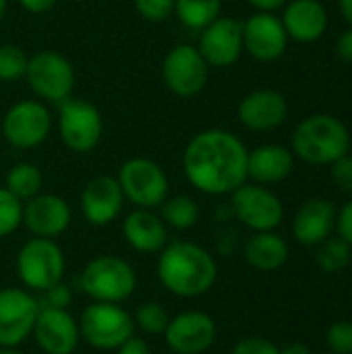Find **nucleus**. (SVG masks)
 <instances>
[{
	"instance_id": "obj_1",
	"label": "nucleus",
	"mask_w": 352,
	"mask_h": 354,
	"mask_svg": "<svg viewBox=\"0 0 352 354\" xmlns=\"http://www.w3.org/2000/svg\"><path fill=\"white\" fill-rule=\"evenodd\" d=\"M249 149L230 131L197 133L183 151V172L191 187L205 195H230L247 183Z\"/></svg>"
},
{
	"instance_id": "obj_2",
	"label": "nucleus",
	"mask_w": 352,
	"mask_h": 354,
	"mask_svg": "<svg viewBox=\"0 0 352 354\" xmlns=\"http://www.w3.org/2000/svg\"><path fill=\"white\" fill-rule=\"evenodd\" d=\"M158 278L170 295L195 299L216 284L218 263L203 247L189 241H174L160 251Z\"/></svg>"
},
{
	"instance_id": "obj_3",
	"label": "nucleus",
	"mask_w": 352,
	"mask_h": 354,
	"mask_svg": "<svg viewBox=\"0 0 352 354\" xmlns=\"http://www.w3.org/2000/svg\"><path fill=\"white\" fill-rule=\"evenodd\" d=\"M351 149L346 124L332 114H313L293 133V151L307 164L330 166Z\"/></svg>"
},
{
	"instance_id": "obj_4",
	"label": "nucleus",
	"mask_w": 352,
	"mask_h": 354,
	"mask_svg": "<svg viewBox=\"0 0 352 354\" xmlns=\"http://www.w3.org/2000/svg\"><path fill=\"white\" fill-rule=\"evenodd\" d=\"M81 290L98 303H122L137 288V274L133 266L116 255H100L91 259L81 276Z\"/></svg>"
},
{
	"instance_id": "obj_5",
	"label": "nucleus",
	"mask_w": 352,
	"mask_h": 354,
	"mask_svg": "<svg viewBox=\"0 0 352 354\" xmlns=\"http://www.w3.org/2000/svg\"><path fill=\"white\" fill-rule=\"evenodd\" d=\"M81 338L98 351H116L135 336V319L118 303L93 301L79 317Z\"/></svg>"
},
{
	"instance_id": "obj_6",
	"label": "nucleus",
	"mask_w": 352,
	"mask_h": 354,
	"mask_svg": "<svg viewBox=\"0 0 352 354\" xmlns=\"http://www.w3.org/2000/svg\"><path fill=\"white\" fill-rule=\"evenodd\" d=\"M15 268L19 280L29 290L44 292L50 286L62 282L66 263H64V253L54 243V239L33 236L19 249Z\"/></svg>"
},
{
	"instance_id": "obj_7",
	"label": "nucleus",
	"mask_w": 352,
	"mask_h": 354,
	"mask_svg": "<svg viewBox=\"0 0 352 354\" xmlns=\"http://www.w3.org/2000/svg\"><path fill=\"white\" fill-rule=\"evenodd\" d=\"M58 135L75 153L93 151L104 135V118L95 104L81 97H66L58 104Z\"/></svg>"
},
{
	"instance_id": "obj_8",
	"label": "nucleus",
	"mask_w": 352,
	"mask_h": 354,
	"mask_svg": "<svg viewBox=\"0 0 352 354\" xmlns=\"http://www.w3.org/2000/svg\"><path fill=\"white\" fill-rule=\"evenodd\" d=\"M116 180L122 189L124 201H131L141 209L160 207L170 191L164 168L149 158H129L120 166Z\"/></svg>"
},
{
	"instance_id": "obj_9",
	"label": "nucleus",
	"mask_w": 352,
	"mask_h": 354,
	"mask_svg": "<svg viewBox=\"0 0 352 354\" xmlns=\"http://www.w3.org/2000/svg\"><path fill=\"white\" fill-rule=\"evenodd\" d=\"M23 79L39 100L54 104L71 97L75 89V68L71 60L54 50H41L29 56Z\"/></svg>"
},
{
	"instance_id": "obj_10",
	"label": "nucleus",
	"mask_w": 352,
	"mask_h": 354,
	"mask_svg": "<svg viewBox=\"0 0 352 354\" xmlns=\"http://www.w3.org/2000/svg\"><path fill=\"white\" fill-rule=\"evenodd\" d=\"M232 216L253 232L276 230L284 220L282 201L263 185L245 183L230 193Z\"/></svg>"
},
{
	"instance_id": "obj_11",
	"label": "nucleus",
	"mask_w": 352,
	"mask_h": 354,
	"mask_svg": "<svg viewBox=\"0 0 352 354\" xmlns=\"http://www.w3.org/2000/svg\"><path fill=\"white\" fill-rule=\"evenodd\" d=\"M2 135L17 149H33L41 145L52 131V116L44 102L21 100L2 116Z\"/></svg>"
},
{
	"instance_id": "obj_12",
	"label": "nucleus",
	"mask_w": 352,
	"mask_h": 354,
	"mask_svg": "<svg viewBox=\"0 0 352 354\" xmlns=\"http://www.w3.org/2000/svg\"><path fill=\"white\" fill-rule=\"evenodd\" d=\"M210 77V66L197 46L178 44L168 50L162 60V81L178 97H193L203 91Z\"/></svg>"
},
{
	"instance_id": "obj_13",
	"label": "nucleus",
	"mask_w": 352,
	"mask_h": 354,
	"mask_svg": "<svg viewBox=\"0 0 352 354\" xmlns=\"http://www.w3.org/2000/svg\"><path fill=\"white\" fill-rule=\"evenodd\" d=\"M39 301L21 288L0 290V348H17L23 344L35 326Z\"/></svg>"
},
{
	"instance_id": "obj_14",
	"label": "nucleus",
	"mask_w": 352,
	"mask_h": 354,
	"mask_svg": "<svg viewBox=\"0 0 352 354\" xmlns=\"http://www.w3.org/2000/svg\"><path fill=\"white\" fill-rule=\"evenodd\" d=\"M199 54L214 68L232 66L243 54V23L232 17H218L207 27L201 29Z\"/></svg>"
},
{
	"instance_id": "obj_15",
	"label": "nucleus",
	"mask_w": 352,
	"mask_h": 354,
	"mask_svg": "<svg viewBox=\"0 0 352 354\" xmlns=\"http://www.w3.org/2000/svg\"><path fill=\"white\" fill-rule=\"evenodd\" d=\"M218 336V326L203 311H185L172 317L164 330L168 348L176 354H203Z\"/></svg>"
},
{
	"instance_id": "obj_16",
	"label": "nucleus",
	"mask_w": 352,
	"mask_h": 354,
	"mask_svg": "<svg viewBox=\"0 0 352 354\" xmlns=\"http://www.w3.org/2000/svg\"><path fill=\"white\" fill-rule=\"evenodd\" d=\"M288 46L282 21L274 12L257 10L243 23V50L259 62L278 60Z\"/></svg>"
},
{
	"instance_id": "obj_17",
	"label": "nucleus",
	"mask_w": 352,
	"mask_h": 354,
	"mask_svg": "<svg viewBox=\"0 0 352 354\" xmlns=\"http://www.w3.org/2000/svg\"><path fill=\"white\" fill-rule=\"evenodd\" d=\"M37 346L46 354H73L81 334L77 319L66 309L39 305V313L33 326Z\"/></svg>"
},
{
	"instance_id": "obj_18",
	"label": "nucleus",
	"mask_w": 352,
	"mask_h": 354,
	"mask_svg": "<svg viewBox=\"0 0 352 354\" xmlns=\"http://www.w3.org/2000/svg\"><path fill=\"white\" fill-rule=\"evenodd\" d=\"M71 207L60 195L39 193L25 201L23 222L25 228L39 239H56L71 224Z\"/></svg>"
},
{
	"instance_id": "obj_19",
	"label": "nucleus",
	"mask_w": 352,
	"mask_h": 354,
	"mask_svg": "<svg viewBox=\"0 0 352 354\" xmlns=\"http://www.w3.org/2000/svg\"><path fill=\"white\" fill-rule=\"evenodd\" d=\"M124 205L122 189L116 176L98 174L81 191V212L93 226H108L118 218Z\"/></svg>"
},
{
	"instance_id": "obj_20",
	"label": "nucleus",
	"mask_w": 352,
	"mask_h": 354,
	"mask_svg": "<svg viewBox=\"0 0 352 354\" xmlns=\"http://www.w3.org/2000/svg\"><path fill=\"white\" fill-rule=\"evenodd\" d=\"M237 114L241 124L249 131H272L286 120L288 102L276 89H257L241 100Z\"/></svg>"
},
{
	"instance_id": "obj_21",
	"label": "nucleus",
	"mask_w": 352,
	"mask_h": 354,
	"mask_svg": "<svg viewBox=\"0 0 352 354\" xmlns=\"http://www.w3.org/2000/svg\"><path fill=\"white\" fill-rule=\"evenodd\" d=\"M282 25L288 39L299 44L317 41L328 29V12L319 0H290L286 2Z\"/></svg>"
},
{
	"instance_id": "obj_22",
	"label": "nucleus",
	"mask_w": 352,
	"mask_h": 354,
	"mask_svg": "<svg viewBox=\"0 0 352 354\" xmlns=\"http://www.w3.org/2000/svg\"><path fill=\"white\" fill-rule=\"evenodd\" d=\"M336 207L332 201L326 199H309L305 201L293 222L295 239L305 247H315L330 239L332 230L336 228Z\"/></svg>"
},
{
	"instance_id": "obj_23",
	"label": "nucleus",
	"mask_w": 352,
	"mask_h": 354,
	"mask_svg": "<svg viewBox=\"0 0 352 354\" xmlns=\"http://www.w3.org/2000/svg\"><path fill=\"white\" fill-rule=\"evenodd\" d=\"M122 236L139 253H160L168 245V226L151 209H133L122 222Z\"/></svg>"
},
{
	"instance_id": "obj_24",
	"label": "nucleus",
	"mask_w": 352,
	"mask_h": 354,
	"mask_svg": "<svg viewBox=\"0 0 352 354\" xmlns=\"http://www.w3.org/2000/svg\"><path fill=\"white\" fill-rule=\"evenodd\" d=\"M293 168H295L293 151L276 143L259 145L253 151H249L247 158V176L263 187L286 180Z\"/></svg>"
},
{
	"instance_id": "obj_25",
	"label": "nucleus",
	"mask_w": 352,
	"mask_h": 354,
	"mask_svg": "<svg viewBox=\"0 0 352 354\" xmlns=\"http://www.w3.org/2000/svg\"><path fill=\"white\" fill-rule=\"evenodd\" d=\"M243 253H245V261L251 268L261 272H274L288 261L290 251L286 241L274 230H270V232H255L245 243Z\"/></svg>"
},
{
	"instance_id": "obj_26",
	"label": "nucleus",
	"mask_w": 352,
	"mask_h": 354,
	"mask_svg": "<svg viewBox=\"0 0 352 354\" xmlns=\"http://www.w3.org/2000/svg\"><path fill=\"white\" fill-rule=\"evenodd\" d=\"M176 19L189 29H203L222 15V0H174Z\"/></svg>"
},
{
	"instance_id": "obj_27",
	"label": "nucleus",
	"mask_w": 352,
	"mask_h": 354,
	"mask_svg": "<svg viewBox=\"0 0 352 354\" xmlns=\"http://www.w3.org/2000/svg\"><path fill=\"white\" fill-rule=\"evenodd\" d=\"M160 218L168 228L189 230L199 222V205L189 195L166 197L164 203L160 205Z\"/></svg>"
},
{
	"instance_id": "obj_28",
	"label": "nucleus",
	"mask_w": 352,
	"mask_h": 354,
	"mask_svg": "<svg viewBox=\"0 0 352 354\" xmlns=\"http://www.w3.org/2000/svg\"><path fill=\"white\" fill-rule=\"evenodd\" d=\"M41 187H44L41 170L35 164H29V162L15 164L8 170L6 183H4V189L10 191L21 201H27V199L39 195L41 193Z\"/></svg>"
},
{
	"instance_id": "obj_29",
	"label": "nucleus",
	"mask_w": 352,
	"mask_h": 354,
	"mask_svg": "<svg viewBox=\"0 0 352 354\" xmlns=\"http://www.w3.org/2000/svg\"><path fill=\"white\" fill-rule=\"evenodd\" d=\"M317 247H319L317 249V266L322 272L338 274L351 263L352 247L346 241H342L340 236L338 239H326Z\"/></svg>"
},
{
	"instance_id": "obj_30",
	"label": "nucleus",
	"mask_w": 352,
	"mask_h": 354,
	"mask_svg": "<svg viewBox=\"0 0 352 354\" xmlns=\"http://www.w3.org/2000/svg\"><path fill=\"white\" fill-rule=\"evenodd\" d=\"M29 56L15 44H0V81L12 83L25 77Z\"/></svg>"
},
{
	"instance_id": "obj_31",
	"label": "nucleus",
	"mask_w": 352,
	"mask_h": 354,
	"mask_svg": "<svg viewBox=\"0 0 352 354\" xmlns=\"http://www.w3.org/2000/svg\"><path fill=\"white\" fill-rule=\"evenodd\" d=\"M133 319H135V328H139V330H143L145 334H151V336L164 334V330H166V326L170 322L166 309L160 303H154V301L139 305Z\"/></svg>"
},
{
	"instance_id": "obj_32",
	"label": "nucleus",
	"mask_w": 352,
	"mask_h": 354,
	"mask_svg": "<svg viewBox=\"0 0 352 354\" xmlns=\"http://www.w3.org/2000/svg\"><path fill=\"white\" fill-rule=\"evenodd\" d=\"M23 222V201L0 187V239L10 236Z\"/></svg>"
},
{
	"instance_id": "obj_33",
	"label": "nucleus",
	"mask_w": 352,
	"mask_h": 354,
	"mask_svg": "<svg viewBox=\"0 0 352 354\" xmlns=\"http://www.w3.org/2000/svg\"><path fill=\"white\" fill-rule=\"evenodd\" d=\"M330 353L352 354V322H336L326 334Z\"/></svg>"
},
{
	"instance_id": "obj_34",
	"label": "nucleus",
	"mask_w": 352,
	"mask_h": 354,
	"mask_svg": "<svg viewBox=\"0 0 352 354\" xmlns=\"http://www.w3.org/2000/svg\"><path fill=\"white\" fill-rule=\"evenodd\" d=\"M137 12L149 23H162L174 15V0H135Z\"/></svg>"
},
{
	"instance_id": "obj_35",
	"label": "nucleus",
	"mask_w": 352,
	"mask_h": 354,
	"mask_svg": "<svg viewBox=\"0 0 352 354\" xmlns=\"http://www.w3.org/2000/svg\"><path fill=\"white\" fill-rule=\"evenodd\" d=\"M232 354H280V348L268 338L249 336V338H243L234 344Z\"/></svg>"
},
{
	"instance_id": "obj_36",
	"label": "nucleus",
	"mask_w": 352,
	"mask_h": 354,
	"mask_svg": "<svg viewBox=\"0 0 352 354\" xmlns=\"http://www.w3.org/2000/svg\"><path fill=\"white\" fill-rule=\"evenodd\" d=\"M332 166V180L340 191L352 193V156H342Z\"/></svg>"
},
{
	"instance_id": "obj_37",
	"label": "nucleus",
	"mask_w": 352,
	"mask_h": 354,
	"mask_svg": "<svg viewBox=\"0 0 352 354\" xmlns=\"http://www.w3.org/2000/svg\"><path fill=\"white\" fill-rule=\"evenodd\" d=\"M71 303V288L64 286L62 282L50 286L48 290H44V303L39 305H46V307H56V309H66Z\"/></svg>"
},
{
	"instance_id": "obj_38",
	"label": "nucleus",
	"mask_w": 352,
	"mask_h": 354,
	"mask_svg": "<svg viewBox=\"0 0 352 354\" xmlns=\"http://www.w3.org/2000/svg\"><path fill=\"white\" fill-rule=\"evenodd\" d=\"M336 230L342 241L352 247V201H349L336 216Z\"/></svg>"
},
{
	"instance_id": "obj_39",
	"label": "nucleus",
	"mask_w": 352,
	"mask_h": 354,
	"mask_svg": "<svg viewBox=\"0 0 352 354\" xmlns=\"http://www.w3.org/2000/svg\"><path fill=\"white\" fill-rule=\"evenodd\" d=\"M116 354H151V348L143 338L131 336L124 344L116 348Z\"/></svg>"
},
{
	"instance_id": "obj_40",
	"label": "nucleus",
	"mask_w": 352,
	"mask_h": 354,
	"mask_svg": "<svg viewBox=\"0 0 352 354\" xmlns=\"http://www.w3.org/2000/svg\"><path fill=\"white\" fill-rule=\"evenodd\" d=\"M336 54L344 60V62H352V27L346 31H342L336 39Z\"/></svg>"
},
{
	"instance_id": "obj_41",
	"label": "nucleus",
	"mask_w": 352,
	"mask_h": 354,
	"mask_svg": "<svg viewBox=\"0 0 352 354\" xmlns=\"http://www.w3.org/2000/svg\"><path fill=\"white\" fill-rule=\"evenodd\" d=\"M56 2L58 0H19L23 10H27L31 15H44V12L52 10L56 6Z\"/></svg>"
},
{
	"instance_id": "obj_42",
	"label": "nucleus",
	"mask_w": 352,
	"mask_h": 354,
	"mask_svg": "<svg viewBox=\"0 0 352 354\" xmlns=\"http://www.w3.org/2000/svg\"><path fill=\"white\" fill-rule=\"evenodd\" d=\"M247 2L261 12H274L278 8H282L288 0H247Z\"/></svg>"
},
{
	"instance_id": "obj_43",
	"label": "nucleus",
	"mask_w": 352,
	"mask_h": 354,
	"mask_svg": "<svg viewBox=\"0 0 352 354\" xmlns=\"http://www.w3.org/2000/svg\"><path fill=\"white\" fill-rule=\"evenodd\" d=\"M234 245H237V234H234L232 230H228V232H224V234L220 236L218 251H220L222 255H230L232 249H234Z\"/></svg>"
},
{
	"instance_id": "obj_44",
	"label": "nucleus",
	"mask_w": 352,
	"mask_h": 354,
	"mask_svg": "<svg viewBox=\"0 0 352 354\" xmlns=\"http://www.w3.org/2000/svg\"><path fill=\"white\" fill-rule=\"evenodd\" d=\"M280 354H311V348L301 342H293V344H286L284 348H280Z\"/></svg>"
},
{
	"instance_id": "obj_45",
	"label": "nucleus",
	"mask_w": 352,
	"mask_h": 354,
	"mask_svg": "<svg viewBox=\"0 0 352 354\" xmlns=\"http://www.w3.org/2000/svg\"><path fill=\"white\" fill-rule=\"evenodd\" d=\"M338 6H340V12H342L344 21L352 27V0H338Z\"/></svg>"
},
{
	"instance_id": "obj_46",
	"label": "nucleus",
	"mask_w": 352,
	"mask_h": 354,
	"mask_svg": "<svg viewBox=\"0 0 352 354\" xmlns=\"http://www.w3.org/2000/svg\"><path fill=\"white\" fill-rule=\"evenodd\" d=\"M6 6H8V0H0V21L4 19V12H6Z\"/></svg>"
},
{
	"instance_id": "obj_47",
	"label": "nucleus",
	"mask_w": 352,
	"mask_h": 354,
	"mask_svg": "<svg viewBox=\"0 0 352 354\" xmlns=\"http://www.w3.org/2000/svg\"><path fill=\"white\" fill-rule=\"evenodd\" d=\"M0 354H23V353H19L17 348H0Z\"/></svg>"
},
{
	"instance_id": "obj_48",
	"label": "nucleus",
	"mask_w": 352,
	"mask_h": 354,
	"mask_svg": "<svg viewBox=\"0 0 352 354\" xmlns=\"http://www.w3.org/2000/svg\"><path fill=\"white\" fill-rule=\"evenodd\" d=\"M73 2H85V0H73Z\"/></svg>"
},
{
	"instance_id": "obj_49",
	"label": "nucleus",
	"mask_w": 352,
	"mask_h": 354,
	"mask_svg": "<svg viewBox=\"0 0 352 354\" xmlns=\"http://www.w3.org/2000/svg\"><path fill=\"white\" fill-rule=\"evenodd\" d=\"M328 354H334V353H328Z\"/></svg>"
}]
</instances>
